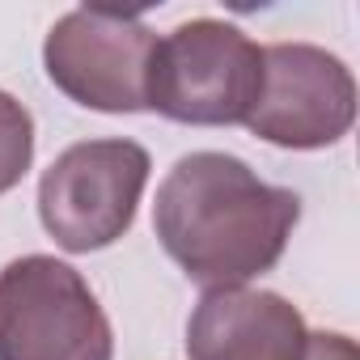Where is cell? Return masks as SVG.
Segmentation results:
<instances>
[{
	"label": "cell",
	"instance_id": "obj_1",
	"mask_svg": "<svg viewBox=\"0 0 360 360\" xmlns=\"http://www.w3.org/2000/svg\"><path fill=\"white\" fill-rule=\"evenodd\" d=\"M301 221V195L271 187L233 153H187L161 178L153 233L200 288H242L271 271Z\"/></svg>",
	"mask_w": 360,
	"mask_h": 360
},
{
	"label": "cell",
	"instance_id": "obj_2",
	"mask_svg": "<svg viewBox=\"0 0 360 360\" xmlns=\"http://www.w3.org/2000/svg\"><path fill=\"white\" fill-rule=\"evenodd\" d=\"M263 94V47L233 22L191 18L157 39L144 81L148 110L195 123H246Z\"/></svg>",
	"mask_w": 360,
	"mask_h": 360
},
{
	"label": "cell",
	"instance_id": "obj_3",
	"mask_svg": "<svg viewBox=\"0 0 360 360\" xmlns=\"http://www.w3.org/2000/svg\"><path fill=\"white\" fill-rule=\"evenodd\" d=\"M0 360H115V330L85 276L56 255L0 267Z\"/></svg>",
	"mask_w": 360,
	"mask_h": 360
},
{
	"label": "cell",
	"instance_id": "obj_4",
	"mask_svg": "<svg viewBox=\"0 0 360 360\" xmlns=\"http://www.w3.org/2000/svg\"><path fill=\"white\" fill-rule=\"evenodd\" d=\"M153 157L144 144L110 136L68 144L39 178V221L68 255L115 246L140 208Z\"/></svg>",
	"mask_w": 360,
	"mask_h": 360
},
{
	"label": "cell",
	"instance_id": "obj_5",
	"mask_svg": "<svg viewBox=\"0 0 360 360\" xmlns=\"http://www.w3.org/2000/svg\"><path fill=\"white\" fill-rule=\"evenodd\" d=\"M153 47L157 34L148 30L140 9L81 5L47 30L43 68L51 85L77 106L102 115H136L148 110L144 81Z\"/></svg>",
	"mask_w": 360,
	"mask_h": 360
},
{
	"label": "cell",
	"instance_id": "obj_6",
	"mask_svg": "<svg viewBox=\"0 0 360 360\" xmlns=\"http://www.w3.org/2000/svg\"><path fill=\"white\" fill-rule=\"evenodd\" d=\"M356 123L352 68L314 43L263 47V94L246 127L276 148H330Z\"/></svg>",
	"mask_w": 360,
	"mask_h": 360
},
{
	"label": "cell",
	"instance_id": "obj_7",
	"mask_svg": "<svg viewBox=\"0 0 360 360\" xmlns=\"http://www.w3.org/2000/svg\"><path fill=\"white\" fill-rule=\"evenodd\" d=\"M309 326L301 309L267 288H208L187 322L191 360H301Z\"/></svg>",
	"mask_w": 360,
	"mask_h": 360
},
{
	"label": "cell",
	"instance_id": "obj_8",
	"mask_svg": "<svg viewBox=\"0 0 360 360\" xmlns=\"http://www.w3.org/2000/svg\"><path fill=\"white\" fill-rule=\"evenodd\" d=\"M34 161V119L26 102L0 89V195H9Z\"/></svg>",
	"mask_w": 360,
	"mask_h": 360
},
{
	"label": "cell",
	"instance_id": "obj_9",
	"mask_svg": "<svg viewBox=\"0 0 360 360\" xmlns=\"http://www.w3.org/2000/svg\"><path fill=\"white\" fill-rule=\"evenodd\" d=\"M301 360H360V352H356V339L343 330H309Z\"/></svg>",
	"mask_w": 360,
	"mask_h": 360
}]
</instances>
